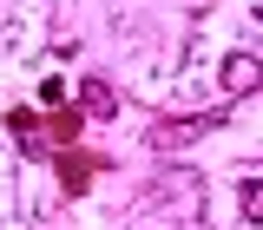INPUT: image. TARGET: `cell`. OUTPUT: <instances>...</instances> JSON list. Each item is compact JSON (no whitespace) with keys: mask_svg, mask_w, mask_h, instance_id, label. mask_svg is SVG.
Listing matches in <instances>:
<instances>
[{"mask_svg":"<svg viewBox=\"0 0 263 230\" xmlns=\"http://www.w3.org/2000/svg\"><path fill=\"white\" fill-rule=\"evenodd\" d=\"M211 125H217V112H197V119H164V125H152V151H178V145L204 138Z\"/></svg>","mask_w":263,"mask_h":230,"instance_id":"6da1fadb","label":"cell"},{"mask_svg":"<svg viewBox=\"0 0 263 230\" xmlns=\"http://www.w3.org/2000/svg\"><path fill=\"white\" fill-rule=\"evenodd\" d=\"M92 178H99V158H92V151H60V191L66 197H79Z\"/></svg>","mask_w":263,"mask_h":230,"instance_id":"7a4b0ae2","label":"cell"},{"mask_svg":"<svg viewBox=\"0 0 263 230\" xmlns=\"http://www.w3.org/2000/svg\"><path fill=\"white\" fill-rule=\"evenodd\" d=\"M7 131L20 138V151H33V158H40V151H53V145H46V125L33 119L27 105H20V112H7Z\"/></svg>","mask_w":263,"mask_h":230,"instance_id":"3957f363","label":"cell"},{"mask_svg":"<svg viewBox=\"0 0 263 230\" xmlns=\"http://www.w3.org/2000/svg\"><path fill=\"white\" fill-rule=\"evenodd\" d=\"M257 79H263V66L250 60V53H230V60H224V92H230V99H243Z\"/></svg>","mask_w":263,"mask_h":230,"instance_id":"277c9868","label":"cell"},{"mask_svg":"<svg viewBox=\"0 0 263 230\" xmlns=\"http://www.w3.org/2000/svg\"><path fill=\"white\" fill-rule=\"evenodd\" d=\"M79 112H86V119H112V112H119V92H112L105 79H86V86H79Z\"/></svg>","mask_w":263,"mask_h":230,"instance_id":"5b68a950","label":"cell"},{"mask_svg":"<svg viewBox=\"0 0 263 230\" xmlns=\"http://www.w3.org/2000/svg\"><path fill=\"white\" fill-rule=\"evenodd\" d=\"M79 125H86V112H53V131H46V145H53V151H72Z\"/></svg>","mask_w":263,"mask_h":230,"instance_id":"8992f818","label":"cell"},{"mask_svg":"<svg viewBox=\"0 0 263 230\" xmlns=\"http://www.w3.org/2000/svg\"><path fill=\"white\" fill-rule=\"evenodd\" d=\"M243 217L263 224V178H243Z\"/></svg>","mask_w":263,"mask_h":230,"instance_id":"52a82bcc","label":"cell"}]
</instances>
